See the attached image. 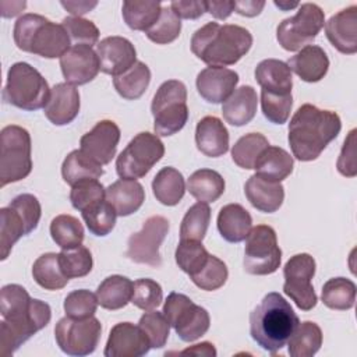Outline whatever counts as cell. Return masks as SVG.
<instances>
[{
  "mask_svg": "<svg viewBox=\"0 0 357 357\" xmlns=\"http://www.w3.org/2000/svg\"><path fill=\"white\" fill-rule=\"evenodd\" d=\"M162 312L183 342L199 339L211 325L208 311L181 293L172 291L163 304Z\"/></svg>",
  "mask_w": 357,
  "mask_h": 357,
  "instance_id": "obj_11",
  "label": "cell"
},
{
  "mask_svg": "<svg viewBox=\"0 0 357 357\" xmlns=\"http://www.w3.org/2000/svg\"><path fill=\"white\" fill-rule=\"evenodd\" d=\"M59 261L64 275L68 279L84 278L92 271L93 266L92 254L82 244L74 248L61 250V252H59Z\"/></svg>",
  "mask_w": 357,
  "mask_h": 357,
  "instance_id": "obj_46",
  "label": "cell"
},
{
  "mask_svg": "<svg viewBox=\"0 0 357 357\" xmlns=\"http://www.w3.org/2000/svg\"><path fill=\"white\" fill-rule=\"evenodd\" d=\"M273 3L276 7H279L283 11H287V10H291V8H296L300 6L298 3H289V1H273Z\"/></svg>",
  "mask_w": 357,
  "mask_h": 357,
  "instance_id": "obj_63",
  "label": "cell"
},
{
  "mask_svg": "<svg viewBox=\"0 0 357 357\" xmlns=\"http://www.w3.org/2000/svg\"><path fill=\"white\" fill-rule=\"evenodd\" d=\"M229 276L226 264L215 255H209L205 266L190 276L192 283L205 291H213L220 289Z\"/></svg>",
  "mask_w": 357,
  "mask_h": 357,
  "instance_id": "obj_48",
  "label": "cell"
},
{
  "mask_svg": "<svg viewBox=\"0 0 357 357\" xmlns=\"http://www.w3.org/2000/svg\"><path fill=\"white\" fill-rule=\"evenodd\" d=\"M61 25L66 28L70 39L75 45H88L92 47L99 40V29L89 20L70 15L63 18Z\"/></svg>",
  "mask_w": 357,
  "mask_h": 357,
  "instance_id": "obj_54",
  "label": "cell"
},
{
  "mask_svg": "<svg viewBox=\"0 0 357 357\" xmlns=\"http://www.w3.org/2000/svg\"><path fill=\"white\" fill-rule=\"evenodd\" d=\"M356 283L347 278H332L322 286L321 298L322 303L331 308L337 311H346L353 308L356 301Z\"/></svg>",
  "mask_w": 357,
  "mask_h": 357,
  "instance_id": "obj_38",
  "label": "cell"
},
{
  "mask_svg": "<svg viewBox=\"0 0 357 357\" xmlns=\"http://www.w3.org/2000/svg\"><path fill=\"white\" fill-rule=\"evenodd\" d=\"M211 222V208L205 202H197L185 212L180 225V240L202 241Z\"/></svg>",
  "mask_w": 357,
  "mask_h": 357,
  "instance_id": "obj_43",
  "label": "cell"
},
{
  "mask_svg": "<svg viewBox=\"0 0 357 357\" xmlns=\"http://www.w3.org/2000/svg\"><path fill=\"white\" fill-rule=\"evenodd\" d=\"M325 24V14L315 3H303L296 15L283 20L276 28V39L287 52H297L318 36Z\"/></svg>",
  "mask_w": 357,
  "mask_h": 357,
  "instance_id": "obj_10",
  "label": "cell"
},
{
  "mask_svg": "<svg viewBox=\"0 0 357 357\" xmlns=\"http://www.w3.org/2000/svg\"><path fill=\"white\" fill-rule=\"evenodd\" d=\"M81 215L86 223L88 230L98 237L107 236L114 229L117 218L116 211L106 199L99 201L92 206L84 209Z\"/></svg>",
  "mask_w": 357,
  "mask_h": 357,
  "instance_id": "obj_45",
  "label": "cell"
},
{
  "mask_svg": "<svg viewBox=\"0 0 357 357\" xmlns=\"http://www.w3.org/2000/svg\"><path fill=\"white\" fill-rule=\"evenodd\" d=\"M63 180L71 187L82 180L99 178L103 176V167L81 149L71 151L61 165Z\"/></svg>",
  "mask_w": 357,
  "mask_h": 357,
  "instance_id": "obj_34",
  "label": "cell"
},
{
  "mask_svg": "<svg viewBox=\"0 0 357 357\" xmlns=\"http://www.w3.org/2000/svg\"><path fill=\"white\" fill-rule=\"evenodd\" d=\"M138 326L146 335L152 349H162L170 335V324L167 322L163 312L151 310L146 311L138 322Z\"/></svg>",
  "mask_w": 357,
  "mask_h": 357,
  "instance_id": "obj_49",
  "label": "cell"
},
{
  "mask_svg": "<svg viewBox=\"0 0 357 357\" xmlns=\"http://www.w3.org/2000/svg\"><path fill=\"white\" fill-rule=\"evenodd\" d=\"M60 4L73 15L81 17L89 13L92 8L98 6V1H60Z\"/></svg>",
  "mask_w": 357,
  "mask_h": 357,
  "instance_id": "obj_60",
  "label": "cell"
},
{
  "mask_svg": "<svg viewBox=\"0 0 357 357\" xmlns=\"http://www.w3.org/2000/svg\"><path fill=\"white\" fill-rule=\"evenodd\" d=\"M191 52L205 64L226 67L236 64L252 46L248 29L234 24L208 22L191 38Z\"/></svg>",
  "mask_w": 357,
  "mask_h": 357,
  "instance_id": "obj_3",
  "label": "cell"
},
{
  "mask_svg": "<svg viewBox=\"0 0 357 357\" xmlns=\"http://www.w3.org/2000/svg\"><path fill=\"white\" fill-rule=\"evenodd\" d=\"M216 223L220 236L226 241L240 243L248 236L252 227V218L243 205L227 204L220 208Z\"/></svg>",
  "mask_w": 357,
  "mask_h": 357,
  "instance_id": "obj_29",
  "label": "cell"
},
{
  "mask_svg": "<svg viewBox=\"0 0 357 357\" xmlns=\"http://www.w3.org/2000/svg\"><path fill=\"white\" fill-rule=\"evenodd\" d=\"M178 354H191V356H206V357H215L216 356V349L212 343L209 342H202L198 344H194Z\"/></svg>",
  "mask_w": 357,
  "mask_h": 357,
  "instance_id": "obj_61",
  "label": "cell"
},
{
  "mask_svg": "<svg viewBox=\"0 0 357 357\" xmlns=\"http://www.w3.org/2000/svg\"><path fill=\"white\" fill-rule=\"evenodd\" d=\"M106 201L117 216H128L137 212L145 201V190L137 180L121 178L106 188Z\"/></svg>",
  "mask_w": 357,
  "mask_h": 357,
  "instance_id": "obj_27",
  "label": "cell"
},
{
  "mask_svg": "<svg viewBox=\"0 0 357 357\" xmlns=\"http://www.w3.org/2000/svg\"><path fill=\"white\" fill-rule=\"evenodd\" d=\"M0 353L13 354L22 343L43 329L52 318L50 305L31 298L25 287L6 284L0 291Z\"/></svg>",
  "mask_w": 357,
  "mask_h": 357,
  "instance_id": "obj_1",
  "label": "cell"
},
{
  "mask_svg": "<svg viewBox=\"0 0 357 357\" xmlns=\"http://www.w3.org/2000/svg\"><path fill=\"white\" fill-rule=\"evenodd\" d=\"M26 3L25 1H3L1 3V14L3 17L6 18H10V17H15L17 14H20L24 8H25Z\"/></svg>",
  "mask_w": 357,
  "mask_h": 357,
  "instance_id": "obj_62",
  "label": "cell"
},
{
  "mask_svg": "<svg viewBox=\"0 0 357 357\" xmlns=\"http://www.w3.org/2000/svg\"><path fill=\"white\" fill-rule=\"evenodd\" d=\"M103 199H106V188L98 178L82 180L74 184L70 191L71 205L81 212Z\"/></svg>",
  "mask_w": 357,
  "mask_h": 357,
  "instance_id": "obj_50",
  "label": "cell"
},
{
  "mask_svg": "<svg viewBox=\"0 0 357 357\" xmlns=\"http://www.w3.org/2000/svg\"><path fill=\"white\" fill-rule=\"evenodd\" d=\"M265 7V1L262 0H240L234 1V11L244 17H255L259 15Z\"/></svg>",
  "mask_w": 357,
  "mask_h": 357,
  "instance_id": "obj_59",
  "label": "cell"
},
{
  "mask_svg": "<svg viewBox=\"0 0 357 357\" xmlns=\"http://www.w3.org/2000/svg\"><path fill=\"white\" fill-rule=\"evenodd\" d=\"M151 82V70L149 67L142 63L137 61L130 70H127L124 74L113 77V85L117 93L127 99V100H135L141 98Z\"/></svg>",
  "mask_w": 357,
  "mask_h": 357,
  "instance_id": "obj_36",
  "label": "cell"
},
{
  "mask_svg": "<svg viewBox=\"0 0 357 357\" xmlns=\"http://www.w3.org/2000/svg\"><path fill=\"white\" fill-rule=\"evenodd\" d=\"M120 128L113 120H100L79 139L81 151L99 165H107L116 155Z\"/></svg>",
  "mask_w": 357,
  "mask_h": 357,
  "instance_id": "obj_17",
  "label": "cell"
},
{
  "mask_svg": "<svg viewBox=\"0 0 357 357\" xmlns=\"http://www.w3.org/2000/svg\"><path fill=\"white\" fill-rule=\"evenodd\" d=\"M79 106L78 89L68 82H60L50 89V96L43 107V113L52 124L66 126L78 116Z\"/></svg>",
  "mask_w": 357,
  "mask_h": 357,
  "instance_id": "obj_22",
  "label": "cell"
},
{
  "mask_svg": "<svg viewBox=\"0 0 357 357\" xmlns=\"http://www.w3.org/2000/svg\"><path fill=\"white\" fill-rule=\"evenodd\" d=\"M342 130L337 113L311 103L301 105L289 123V144L301 162L315 160Z\"/></svg>",
  "mask_w": 357,
  "mask_h": 357,
  "instance_id": "obj_2",
  "label": "cell"
},
{
  "mask_svg": "<svg viewBox=\"0 0 357 357\" xmlns=\"http://www.w3.org/2000/svg\"><path fill=\"white\" fill-rule=\"evenodd\" d=\"M315 269V259L307 252L290 257L283 268V291L303 311L312 310L318 301L317 293L311 283Z\"/></svg>",
  "mask_w": 357,
  "mask_h": 357,
  "instance_id": "obj_14",
  "label": "cell"
},
{
  "mask_svg": "<svg viewBox=\"0 0 357 357\" xmlns=\"http://www.w3.org/2000/svg\"><path fill=\"white\" fill-rule=\"evenodd\" d=\"M0 137V185L4 187L29 176L32 170V145L28 130L15 124L6 126Z\"/></svg>",
  "mask_w": 357,
  "mask_h": 357,
  "instance_id": "obj_8",
  "label": "cell"
},
{
  "mask_svg": "<svg viewBox=\"0 0 357 357\" xmlns=\"http://www.w3.org/2000/svg\"><path fill=\"white\" fill-rule=\"evenodd\" d=\"M163 301L162 286L153 279H138L134 282L131 303L144 311L155 310Z\"/></svg>",
  "mask_w": 357,
  "mask_h": 357,
  "instance_id": "obj_52",
  "label": "cell"
},
{
  "mask_svg": "<svg viewBox=\"0 0 357 357\" xmlns=\"http://www.w3.org/2000/svg\"><path fill=\"white\" fill-rule=\"evenodd\" d=\"M195 144L205 156H223L229 151V131L220 119L205 116L197 124Z\"/></svg>",
  "mask_w": 357,
  "mask_h": 357,
  "instance_id": "obj_23",
  "label": "cell"
},
{
  "mask_svg": "<svg viewBox=\"0 0 357 357\" xmlns=\"http://www.w3.org/2000/svg\"><path fill=\"white\" fill-rule=\"evenodd\" d=\"M134 283L121 275H112L103 279L96 289L98 303L105 310H120L131 303Z\"/></svg>",
  "mask_w": 357,
  "mask_h": 357,
  "instance_id": "obj_31",
  "label": "cell"
},
{
  "mask_svg": "<svg viewBox=\"0 0 357 357\" xmlns=\"http://www.w3.org/2000/svg\"><path fill=\"white\" fill-rule=\"evenodd\" d=\"M293 166L294 160L287 151L280 146L269 145L257 159L254 169L257 170L258 176L271 181L280 183L291 174Z\"/></svg>",
  "mask_w": 357,
  "mask_h": 357,
  "instance_id": "obj_30",
  "label": "cell"
},
{
  "mask_svg": "<svg viewBox=\"0 0 357 357\" xmlns=\"http://www.w3.org/2000/svg\"><path fill=\"white\" fill-rule=\"evenodd\" d=\"M14 211L18 212V215L22 218L25 223V230L26 234L32 233L40 220L42 215V208L38 201V198L32 194H20L17 195L8 205Z\"/></svg>",
  "mask_w": 357,
  "mask_h": 357,
  "instance_id": "obj_55",
  "label": "cell"
},
{
  "mask_svg": "<svg viewBox=\"0 0 357 357\" xmlns=\"http://www.w3.org/2000/svg\"><path fill=\"white\" fill-rule=\"evenodd\" d=\"M165 145L156 134H137L116 159V172L121 178H141L163 158Z\"/></svg>",
  "mask_w": 357,
  "mask_h": 357,
  "instance_id": "obj_9",
  "label": "cell"
},
{
  "mask_svg": "<svg viewBox=\"0 0 357 357\" xmlns=\"http://www.w3.org/2000/svg\"><path fill=\"white\" fill-rule=\"evenodd\" d=\"M100 71L113 77L124 74L137 63L134 45L123 36H107L96 45Z\"/></svg>",
  "mask_w": 357,
  "mask_h": 357,
  "instance_id": "obj_19",
  "label": "cell"
},
{
  "mask_svg": "<svg viewBox=\"0 0 357 357\" xmlns=\"http://www.w3.org/2000/svg\"><path fill=\"white\" fill-rule=\"evenodd\" d=\"M300 319L293 307L276 291L264 296L250 314V333L265 351L275 354L286 346Z\"/></svg>",
  "mask_w": 357,
  "mask_h": 357,
  "instance_id": "obj_4",
  "label": "cell"
},
{
  "mask_svg": "<svg viewBox=\"0 0 357 357\" xmlns=\"http://www.w3.org/2000/svg\"><path fill=\"white\" fill-rule=\"evenodd\" d=\"M282 262V250L273 227L257 225L251 227L244 245V271L250 275H271L276 272Z\"/></svg>",
  "mask_w": 357,
  "mask_h": 357,
  "instance_id": "obj_12",
  "label": "cell"
},
{
  "mask_svg": "<svg viewBox=\"0 0 357 357\" xmlns=\"http://www.w3.org/2000/svg\"><path fill=\"white\" fill-rule=\"evenodd\" d=\"M337 172L344 177H354L357 174L356 166V130H351L343 142L340 155L336 162Z\"/></svg>",
  "mask_w": 357,
  "mask_h": 357,
  "instance_id": "obj_56",
  "label": "cell"
},
{
  "mask_svg": "<svg viewBox=\"0 0 357 357\" xmlns=\"http://www.w3.org/2000/svg\"><path fill=\"white\" fill-rule=\"evenodd\" d=\"M185 190L183 174L172 166L160 169L152 180V191L156 201L166 206L177 205L183 199Z\"/></svg>",
  "mask_w": 357,
  "mask_h": 357,
  "instance_id": "obj_32",
  "label": "cell"
},
{
  "mask_svg": "<svg viewBox=\"0 0 357 357\" xmlns=\"http://www.w3.org/2000/svg\"><path fill=\"white\" fill-rule=\"evenodd\" d=\"M255 79L261 86V91L290 95L293 88V77L289 66L276 59H265L255 67Z\"/></svg>",
  "mask_w": 357,
  "mask_h": 357,
  "instance_id": "obj_28",
  "label": "cell"
},
{
  "mask_svg": "<svg viewBox=\"0 0 357 357\" xmlns=\"http://www.w3.org/2000/svg\"><path fill=\"white\" fill-rule=\"evenodd\" d=\"M162 13L160 1H124L121 7L123 20L132 31L146 32Z\"/></svg>",
  "mask_w": 357,
  "mask_h": 357,
  "instance_id": "obj_39",
  "label": "cell"
},
{
  "mask_svg": "<svg viewBox=\"0 0 357 357\" xmlns=\"http://www.w3.org/2000/svg\"><path fill=\"white\" fill-rule=\"evenodd\" d=\"M60 68L66 82L71 85L88 84L100 71L98 54L88 45H73L60 57Z\"/></svg>",
  "mask_w": 357,
  "mask_h": 357,
  "instance_id": "obj_18",
  "label": "cell"
},
{
  "mask_svg": "<svg viewBox=\"0 0 357 357\" xmlns=\"http://www.w3.org/2000/svg\"><path fill=\"white\" fill-rule=\"evenodd\" d=\"M33 280L45 290H60L68 283V278L64 275L59 254L46 252L38 257L32 265Z\"/></svg>",
  "mask_w": 357,
  "mask_h": 357,
  "instance_id": "obj_37",
  "label": "cell"
},
{
  "mask_svg": "<svg viewBox=\"0 0 357 357\" xmlns=\"http://www.w3.org/2000/svg\"><path fill=\"white\" fill-rule=\"evenodd\" d=\"M151 112L158 137H170L178 132L188 120L185 85L178 79L165 81L153 95Z\"/></svg>",
  "mask_w": 357,
  "mask_h": 357,
  "instance_id": "obj_7",
  "label": "cell"
},
{
  "mask_svg": "<svg viewBox=\"0 0 357 357\" xmlns=\"http://www.w3.org/2000/svg\"><path fill=\"white\" fill-rule=\"evenodd\" d=\"M99 303L96 294L86 289L74 290L64 298V312L70 318H88L93 317Z\"/></svg>",
  "mask_w": 357,
  "mask_h": 357,
  "instance_id": "obj_51",
  "label": "cell"
},
{
  "mask_svg": "<svg viewBox=\"0 0 357 357\" xmlns=\"http://www.w3.org/2000/svg\"><path fill=\"white\" fill-rule=\"evenodd\" d=\"M26 236L25 223L22 218L10 206L0 209V248L1 261H6L13 250V245L22 237Z\"/></svg>",
  "mask_w": 357,
  "mask_h": 357,
  "instance_id": "obj_42",
  "label": "cell"
},
{
  "mask_svg": "<svg viewBox=\"0 0 357 357\" xmlns=\"http://www.w3.org/2000/svg\"><path fill=\"white\" fill-rule=\"evenodd\" d=\"M151 349V343L144 331L131 322L116 324L109 333L105 357H141Z\"/></svg>",
  "mask_w": 357,
  "mask_h": 357,
  "instance_id": "obj_16",
  "label": "cell"
},
{
  "mask_svg": "<svg viewBox=\"0 0 357 357\" xmlns=\"http://www.w3.org/2000/svg\"><path fill=\"white\" fill-rule=\"evenodd\" d=\"M169 7L178 18L184 20H197L205 13V4L201 0H174Z\"/></svg>",
  "mask_w": 357,
  "mask_h": 357,
  "instance_id": "obj_57",
  "label": "cell"
},
{
  "mask_svg": "<svg viewBox=\"0 0 357 357\" xmlns=\"http://www.w3.org/2000/svg\"><path fill=\"white\" fill-rule=\"evenodd\" d=\"M100 335L102 325L95 317L77 319L66 315L59 319L54 328V337L60 350L75 357L92 354L99 344Z\"/></svg>",
  "mask_w": 357,
  "mask_h": 357,
  "instance_id": "obj_13",
  "label": "cell"
},
{
  "mask_svg": "<svg viewBox=\"0 0 357 357\" xmlns=\"http://www.w3.org/2000/svg\"><path fill=\"white\" fill-rule=\"evenodd\" d=\"M13 36L20 50L45 59H60L71 47V39L61 24L33 13L17 20Z\"/></svg>",
  "mask_w": 357,
  "mask_h": 357,
  "instance_id": "obj_5",
  "label": "cell"
},
{
  "mask_svg": "<svg viewBox=\"0 0 357 357\" xmlns=\"http://www.w3.org/2000/svg\"><path fill=\"white\" fill-rule=\"evenodd\" d=\"M205 11L209 13L216 20H226L234 11V1L231 0H212L204 1Z\"/></svg>",
  "mask_w": 357,
  "mask_h": 357,
  "instance_id": "obj_58",
  "label": "cell"
},
{
  "mask_svg": "<svg viewBox=\"0 0 357 357\" xmlns=\"http://www.w3.org/2000/svg\"><path fill=\"white\" fill-rule=\"evenodd\" d=\"M84 234V226L75 216L57 215L50 223V236L61 250L81 245Z\"/></svg>",
  "mask_w": 357,
  "mask_h": 357,
  "instance_id": "obj_40",
  "label": "cell"
},
{
  "mask_svg": "<svg viewBox=\"0 0 357 357\" xmlns=\"http://www.w3.org/2000/svg\"><path fill=\"white\" fill-rule=\"evenodd\" d=\"M258 95L251 85H243L223 102L222 114L226 123L241 127L248 124L257 113Z\"/></svg>",
  "mask_w": 357,
  "mask_h": 357,
  "instance_id": "obj_26",
  "label": "cell"
},
{
  "mask_svg": "<svg viewBox=\"0 0 357 357\" xmlns=\"http://www.w3.org/2000/svg\"><path fill=\"white\" fill-rule=\"evenodd\" d=\"M181 32V21L170 7H162L158 21L145 32L146 38L156 45L174 42Z\"/></svg>",
  "mask_w": 357,
  "mask_h": 357,
  "instance_id": "obj_47",
  "label": "cell"
},
{
  "mask_svg": "<svg viewBox=\"0 0 357 357\" xmlns=\"http://www.w3.org/2000/svg\"><path fill=\"white\" fill-rule=\"evenodd\" d=\"M293 106V96L276 95L261 91V107L266 120L273 124H283L287 121Z\"/></svg>",
  "mask_w": 357,
  "mask_h": 357,
  "instance_id": "obj_53",
  "label": "cell"
},
{
  "mask_svg": "<svg viewBox=\"0 0 357 357\" xmlns=\"http://www.w3.org/2000/svg\"><path fill=\"white\" fill-rule=\"evenodd\" d=\"M225 178L212 169H199L187 180V191L199 202H215L225 192Z\"/></svg>",
  "mask_w": 357,
  "mask_h": 357,
  "instance_id": "obj_33",
  "label": "cell"
},
{
  "mask_svg": "<svg viewBox=\"0 0 357 357\" xmlns=\"http://www.w3.org/2000/svg\"><path fill=\"white\" fill-rule=\"evenodd\" d=\"M325 35L331 45L343 54L357 52V6H350L335 15L325 24Z\"/></svg>",
  "mask_w": 357,
  "mask_h": 357,
  "instance_id": "obj_21",
  "label": "cell"
},
{
  "mask_svg": "<svg viewBox=\"0 0 357 357\" xmlns=\"http://www.w3.org/2000/svg\"><path fill=\"white\" fill-rule=\"evenodd\" d=\"M286 64L305 82L321 81L329 70V59L325 50L317 45H308L300 49Z\"/></svg>",
  "mask_w": 357,
  "mask_h": 357,
  "instance_id": "obj_25",
  "label": "cell"
},
{
  "mask_svg": "<svg viewBox=\"0 0 357 357\" xmlns=\"http://www.w3.org/2000/svg\"><path fill=\"white\" fill-rule=\"evenodd\" d=\"M209 255L202 241L195 240H180L174 252L176 264L183 272L188 273V276L199 272L205 266Z\"/></svg>",
  "mask_w": 357,
  "mask_h": 357,
  "instance_id": "obj_44",
  "label": "cell"
},
{
  "mask_svg": "<svg viewBox=\"0 0 357 357\" xmlns=\"http://www.w3.org/2000/svg\"><path fill=\"white\" fill-rule=\"evenodd\" d=\"M244 194L250 204L264 213L276 212L284 199V188L280 183L266 180L257 173L247 180Z\"/></svg>",
  "mask_w": 357,
  "mask_h": 357,
  "instance_id": "obj_24",
  "label": "cell"
},
{
  "mask_svg": "<svg viewBox=\"0 0 357 357\" xmlns=\"http://www.w3.org/2000/svg\"><path fill=\"white\" fill-rule=\"evenodd\" d=\"M238 79V74L234 70L209 66L198 73L195 84L201 98L218 105L223 103L234 92Z\"/></svg>",
  "mask_w": 357,
  "mask_h": 357,
  "instance_id": "obj_20",
  "label": "cell"
},
{
  "mask_svg": "<svg viewBox=\"0 0 357 357\" xmlns=\"http://www.w3.org/2000/svg\"><path fill=\"white\" fill-rule=\"evenodd\" d=\"M50 96V88L43 75L31 64L14 63L7 73L3 99L18 109L33 112L45 107Z\"/></svg>",
  "mask_w": 357,
  "mask_h": 357,
  "instance_id": "obj_6",
  "label": "cell"
},
{
  "mask_svg": "<svg viewBox=\"0 0 357 357\" xmlns=\"http://www.w3.org/2000/svg\"><path fill=\"white\" fill-rule=\"evenodd\" d=\"M269 146V142L265 135L259 132H248L237 139L231 148L233 162L243 169H254L257 159Z\"/></svg>",
  "mask_w": 357,
  "mask_h": 357,
  "instance_id": "obj_41",
  "label": "cell"
},
{
  "mask_svg": "<svg viewBox=\"0 0 357 357\" xmlns=\"http://www.w3.org/2000/svg\"><path fill=\"white\" fill-rule=\"evenodd\" d=\"M322 346V331L311 321L298 322L287 340V351L291 357H312Z\"/></svg>",
  "mask_w": 357,
  "mask_h": 357,
  "instance_id": "obj_35",
  "label": "cell"
},
{
  "mask_svg": "<svg viewBox=\"0 0 357 357\" xmlns=\"http://www.w3.org/2000/svg\"><path fill=\"white\" fill-rule=\"evenodd\" d=\"M169 229L170 225L165 216H149L144 222L142 229L130 236L127 241L126 255L135 264H144L152 268H159L162 265L159 248L165 237L167 236Z\"/></svg>",
  "mask_w": 357,
  "mask_h": 357,
  "instance_id": "obj_15",
  "label": "cell"
}]
</instances>
